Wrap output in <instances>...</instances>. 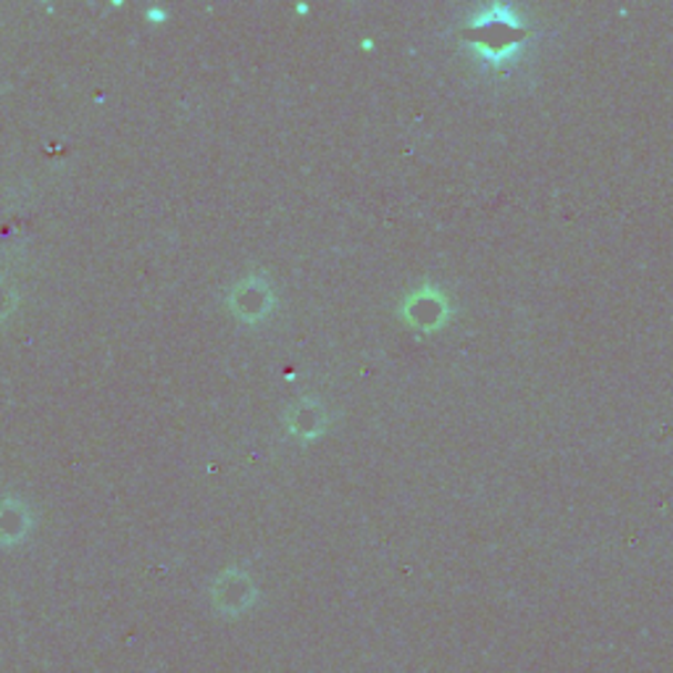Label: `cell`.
<instances>
[]
</instances>
